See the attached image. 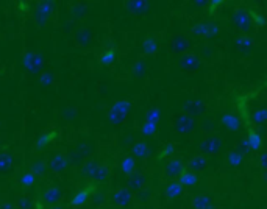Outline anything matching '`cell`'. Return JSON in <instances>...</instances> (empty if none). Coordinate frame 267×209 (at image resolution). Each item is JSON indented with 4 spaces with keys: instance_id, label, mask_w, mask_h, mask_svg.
Listing matches in <instances>:
<instances>
[]
</instances>
